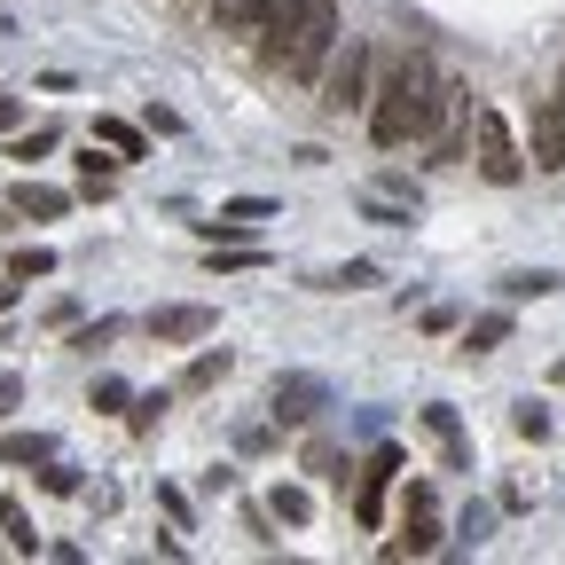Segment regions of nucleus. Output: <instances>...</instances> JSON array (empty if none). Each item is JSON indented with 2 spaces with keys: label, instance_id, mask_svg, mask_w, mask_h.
Instances as JSON below:
<instances>
[{
  "label": "nucleus",
  "instance_id": "nucleus-1",
  "mask_svg": "<svg viewBox=\"0 0 565 565\" xmlns=\"http://www.w3.org/2000/svg\"><path fill=\"white\" fill-rule=\"evenodd\" d=\"M448 87L456 79H440L433 71V55H393L385 71H377V87H370V141L377 150H408V141H433V126H440V110H448Z\"/></svg>",
  "mask_w": 565,
  "mask_h": 565
},
{
  "label": "nucleus",
  "instance_id": "nucleus-2",
  "mask_svg": "<svg viewBox=\"0 0 565 565\" xmlns=\"http://www.w3.org/2000/svg\"><path fill=\"white\" fill-rule=\"evenodd\" d=\"M338 55V0H282V9L267 17V63L282 71V79H322Z\"/></svg>",
  "mask_w": 565,
  "mask_h": 565
},
{
  "label": "nucleus",
  "instance_id": "nucleus-3",
  "mask_svg": "<svg viewBox=\"0 0 565 565\" xmlns=\"http://www.w3.org/2000/svg\"><path fill=\"white\" fill-rule=\"evenodd\" d=\"M471 166H479L494 189H511V181L526 173V150H519V134L503 126V110H487V103H479V118H471Z\"/></svg>",
  "mask_w": 565,
  "mask_h": 565
},
{
  "label": "nucleus",
  "instance_id": "nucleus-4",
  "mask_svg": "<svg viewBox=\"0 0 565 565\" xmlns=\"http://www.w3.org/2000/svg\"><path fill=\"white\" fill-rule=\"evenodd\" d=\"M330 408V385L315 377V370H282L275 385H267V416L275 424H315Z\"/></svg>",
  "mask_w": 565,
  "mask_h": 565
},
{
  "label": "nucleus",
  "instance_id": "nucleus-5",
  "mask_svg": "<svg viewBox=\"0 0 565 565\" xmlns=\"http://www.w3.org/2000/svg\"><path fill=\"white\" fill-rule=\"evenodd\" d=\"M322 87H330V95H322L330 110H370V87H377V79H370V47L345 40V55H330V71H322Z\"/></svg>",
  "mask_w": 565,
  "mask_h": 565
},
{
  "label": "nucleus",
  "instance_id": "nucleus-6",
  "mask_svg": "<svg viewBox=\"0 0 565 565\" xmlns=\"http://www.w3.org/2000/svg\"><path fill=\"white\" fill-rule=\"evenodd\" d=\"M141 330H150L158 345H196V338L221 330V315L196 307V299H181V307H150V322H141Z\"/></svg>",
  "mask_w": 565,
  "mask_h": 565
},
{
  "label": "nucleus",
  "instance_id": "nucleus-7",
  "mask_svg": "<svg viewBox=\"0 0 565 565\" xmlns=\"http://www.w3.org/2000/svg\"><path fill=\"white\" fill-rule=\"evenodd\" d=\"M471 87H448V110H440V126H433V166H456L463 150H471Z\"/></svg>",
  "mask_w": 565,
  "mask_h": 565
},
{
  "label": "nucleus",
  "instance_id": "nucleus-8",
  "mask_svg": "<svg viewBox=\"0 0 565 565\" xmlns=\"http://www.w3.org/2000/svg\"><path fill=\"white\" fill-rule=\"evenodd\" d=\"M393 471H401V448H377V456L362 463V479H353V519H362V526L385 519V487H393Z\"/></svg>",
  "mask_w": 565,
  "mask_h": 565
},
{
  "label": "nucleus",
  "instance_id": "nucleus-9",
  "mask_svg": "<svg viewBox=\"0 0 565 565\" xmlns=\"http://www.w3.org/2000/svg\"><path fill=\"white\" fill-rule=\"evenodd\" d=\"M534 173H565V95L534 103Z\"/></svg>",
  "mask_w": 565,
  "mask_h": 565
},
{
  "label": "nucleus",
  "instance_id": "nucleus-10",
  "mask_svg": "<svg viewBox=\"0 0 565 565\" xmlns=\"http://www.w3.org/2000/svg\"><path fill=\"white\" fill-rule=\"evenodd\" d=\"M416 424H424V440L440 448V463H448V471H471V440H463V424H456V408H448V401L416 408Z\"/></svg>",
  "mask_w": 565,
  "mask_h": 565
},
{
  "label": "nucleus",
  "instance_id": "nucleus-11",
  "mask_svg": "<svg viewBox=\"0 0 565 565\" xmlns=\"http://www.w3.org/2000/svg\"><path fill=\"white\" fill-rule=\"evenodd\" d=\"M440 550V519H433V503L424 511H401V534L385 542V557H433Z\"/></svg>",
  "mask_w": 565,
  "mask_h": 565
},
{
  "label": "nucleus",
  "instance_id": "nucleus-12",
  "mask_svg": "<svg viewBox=\"0 0 565 565\" xmlns=\"http://www.w3.org/2000/svg\"><path fill=\"white\" fill-rule=\"evenodd\" d=\"M228 370H236V353H228V345H204L196 362L181 370V385H173V393H212V385H221Z\"/></svg>",
  "mask_w": 565,
  "mask_h": 565
},
{
  "label": "nucleus",
  "instance_id": "nucleus-13",
  "mask_svg": "<svg viewBox=\"0 0 565 565\" xmlns=\"http://www.w3.org/2000/svg\"><path fill=\"white\" fill-rule=\"evenodd\" d=\"M110 189H118V158L103 150V141H87V158H79V196H95V204H103Z\"/></svg>",
  "mask_w": 565,
  "mask_h": 565
},
{
  "label": "nucleus",
  "instance_id": "nucleus-14",
  "mask_svg": "<svg viewBox=\"0 0 565 565\" xmlns=\"http://www.w3.org/2000/svg\"><path fill=\"white\" fill-rule=\"evenodd\" d=\"M267 519L307 526V519H315V494H307V487H291V479H275V487H267Z\"/></svg>",
  "mask_w": 565,
  "mask_h": 565
},
{
  "label": "nucleus",
  "instance_id": "nucleus-15",
  "mask_svg": "<svg viewBox=\"0 0 565 565\" xmlns=\"http://www.w3.org/2000/svg\"><path fill=\"white\" fill-rule=\"evenodd\" d=\"M275 9H282V0H212V17H221L228 32H267Z\"/></svg>",
  "mask_w": 565,
  "mask_h": 565
},
{
  "label": "nucleus",
  "instance_id": "nucleus-16",
  "mask_svg": "<svg viewBox=\"0 0 565 565\" xmlns=\"http://www.w3.org/2000/svg\"><path fill=\"white\" fill-rule=\"evenodd\" d=\"M9 204L24 212V221H55L71 196H63V189H47V181H17V189H9Z\"/></svg>",
  "mask_w": 565,
  "mask_h": 565
},
{
  "label": "nucleus",
  "instance_id": "nucleus-17",
  "mask_svg": "<svg viewBox=\"0 0 565 565\" xmlns=\"http://www.w3.org/2000/svg\"><path fill=\"white\" fill-rule=\"evenodd\" d=\"M0 534H9L17 557H40V534H32V511L17 503V494H0Z\"/></svg>",
  "mask_w": 565,
  "mask_h": 565
},
{
  "label": "nucleus",
  "instance_id": "nucleus-18",
  "mask_svg": "<svg viewBox=\"0 0 565 565\" xmlns=\"http://www.w3.org/2000/svg\"><path fill=\"white\" fill-rule=\"evenodd\" d=\"M47 456H63L55 433H9L0 440V463H47Z\"/></svg>",
  "mask_w": 565,
  "mask_h": 565
},
{
  "label": "nucleus",
  "instance_id": "nucleus-19",
  "mask_svg": "<svg viewBox=\"0 0 565 565\" xmlns=\"http://www.w3.org/2000/svg\"><path fill=\"white\" fill-rule=\"evenodd\" d=\"M370 282H377L370 259H345V267H322V275H315V291H370Z\"/></svg>",
  "mask_w": 565,
  "mask_h": 565
},
{
  "label": "nucleus",
  "instance_id": "nucleus-20",
  "mask_svg": "<svg viewBox=\"0 0 565 565\" xmlns=\"http://www.w3.org/2000/svg\"><path fill=\"white\" fill-rule=\"evenodd\" d=\"M299 463H307V471H322V479H345V448H338L330 433H315V440L299 448Z\"/></svg>",
  "mask_w": 565,
  "mask_h": 565
},
{
  "label": "nucleus",
  "instance_id": "nucleus-21",
  "mask_svg": "<svg viewBox=\"0 0 565 565\" xmlns=\"http://www.w3.org/2000/svg\"><path fill=\"white\" fill-rule=\"evenodd\" d=\"M95 141H103V150L126 166V158H141V134L126 126V118H95Z\"/></svg>",
  "mask_w": 565,
  "mask_h": 565
},
{
  "label": "nucleus",
  "instance_id": "nucleus-22",
  "mask_svg": "<svg viewBox=\"0 0 565 565\" xmlns=\"http://www.w3.org/2000/svg\"><path fill=\"white\" fill-rule=\"evenodd\" d=\"M565 275H550V267H519V275H503V299H542V291H557Z\"/></svg>",
  "mask_w": 565,
  "mask_h": 565
},
{
  "label": "nucleus",
  "instance_id": "nucleus-23",
  "mask_svg": "<svg viewBox=\"0 0 565 565\" xmlns=\"http://www.w3.org/2000/svg\"><path fill=\"white\" fill-rule=\"evenodd\" d=\"M9 275H17V282H40V275H55V252H47V244H17V252H9Z\"/></svg>",
  "mask_w": 565,
  "mask_h": 565
},
{
  "label": "nucleus",
  "instance_id": "nucleus-24",
  "mask_svg": "<svg viewBox=\"0 0 565 565\" xmlns=\"http://www.w3.org/2000/svg\"><path fill=\"white\" fill-rule=\"evenodd\" d=\"M503 338H511V315H479V322L463 330V353H494Z\"/></svg>",
  "mask_w": 565,
  "mask_h": 565
},
{
  "label": "nucleus",
  "instance_id": "nucleus-25",
  "mask_svg": "<svg viewBox=\"0 0 565 565\" xmlns=\"http://www.w3.org/2000/svg\"><path fill=\"white\" fill-rule=\"evenodd\" d=\"M173 408V393H134V408H126V424L134 433H158V416Z\"/></svg>",
  "mask_w": 565,
  "mask_h": 565
},
{
  "label": "nucleus",
  "instance_id": "nucleus-26",
  "mask_svg": "<svg viewBox=\"0 0 565 565\" xmlns=\"http://www.w3.org/2000/svg\"><path fill=\"white\" fill-rule=\"evenodd\" d=\"M87 401H95L103 416H126V408H134V385H126V377H95V393H87Z\"/></svg>",
  "mask_w": 565,
  "mask_h": 565
},
{
  "label": "nucleus",
  "instance_id": "nucleus-27",
  "mask_svg": "<svg viewBox=\"0 0 565 565\" xmlns=\"http://www.w3.org/2000/svg\"><path fill=\"white\" fill-rule=\"evenodd\" d=\"M40 487H47V494H79V463L47 456V463H40Z\"/></svg>",
  "mask_w": 565,
  "mask_h": 565
},
{
  "label": "nucleus",
  "instance_id": "nucleus-28",
  "mask_svg": "<svg viewBox=\"0 0 565 565\" xmlns=\"http://www.w3.org/2000/svg\"><path fill=\"white\" fill-rule=\"evenodd\" d=\"M118 330H126V322H118V315H103V322H79V330H71V345H79V353H95V345H110Z\"/></svg>",
  "mask_w": 565,
  "mask_h": 565
},
{
  "label": "nucleus",
  "instance_id": "nucleus-29",
  "mask_svg": "<svg viewBox=\"0 0 565 565\" xmlns=\"http://www.w3.org/2000/svg\"><path fill=\"white\" fill-rule=\"evenodd\" d=\"M47 150H55V126H32V134H17V141H9V158H24V166H32V158H47Z\"/></svg>",
  "mask_w": 565,
  "mask_h": 565
},
{
  "label": "nucleus",
  "instance_id": "nucleus-30",
  "mask_svg": "<svg viewBox=\"0 0 565 565\" xmlns=\"http://www.w3.org/2000/svg\"><path fill=\"white\" fill-rule=\"evenodd\" d=\"M221 212H228V221H244V228H259V221H275V204H267V196H228Z\"/></svg>",
  "mask_w": 565,
  "mask_h": 565
},
{
  "label": "nucleus",
  "instance_id": "nucleus-31",
  "mask_svg": "<svg viewBox=\"0 0 565 565\" xmlns=\"http://www.w3.org/2000/svg\"><path fill=\"white\" fill-rule=\"evenodd\" d=\"M24 408V377L17 370H0V416H17Z\"/></svg>",
  "mask_w": 565,
  "mask_h": 565
},
{
  "label": "nucleus",
  "instance_id": "nucleus-32",
  "mask_svg": "<svg viewBox=\"0 0 565 565\" xmlns=\"http://www.w3.org/2000/svg\"><path fill=\"white\" fill-rule=\"evenodd\" d=\"M236 448H244V456H259V448H275V424H244V433H236Z\"/></svg>",
  "mask_w": 565,
  "mask_h": 565
},
{
  "label": "nucleus",
  "instance_id": "nucleus-33",
  "mask_svg": "<svg viewBox=\"0 0 565 565\" xmlns=\"http://www.w3.org/2000/svg\"><path fill=\"white\" fill-rule=\"evenodd\" d=\"M519 433H526V440H542V433H550V408H534V401H526V408H519Z\"/></svg>",
  "mask_w": 565,
  "mask_h": 565
},
{
  "label": "nucleus",
  "instance_id": "nucleus-34",
  "mask_svg": "<svg viewBox=\"0 0 565 565\" xmlns=\"http://www.w3.org/2000/svg\"><path fill=\"white\" fill-rule=\"evenodd\" d=\"M0 126H24V103L17 95H0Z\"/></svg>",
  "mask_w": 565,
  "mask_h": 565
},
{
  "label": "nucleus",
  "instance_id": "nucleus-35",
  "mask_svg": "<svg viewBox=\"0 0 565 565\" xmlns=\"http://www.w3.org/2000/svg\"><path fill=\"white\" fill-rule=\"evenodd\" d=\"M9 307H17V275H9V282H0V315H9Z\"/></svg>",
  "mask_w": 565,
  "mask_h": 565
},
{
  "label": "nucleus",
  "instance_id": "nucleus-36",
  "mask_svg": "<svg viewBox=\"0 0 565 565\" xmlns=\"http://www.w3.org/2000/svg\"><path fill=\"white\" fill-rule=\"evenodd\" d=\"M550 385H565V362H557V370H550Z\"/></svg>",
  "mask_w": 565,
  "mask_h": 565
},
{
  "label": "nucleus",
  "instance_id": "nucleus-37",
  "mask_svg": "<svg viewBox=\"0 0 565 565\" xmlns=\"http://www.w3.org/2000/svg\"><path fill=\"white\" fill-rule=\"evenodd\" d=\"M557 95H565V71H557Z\"/></svg>",
  "mask_w": 565,
  "mask_h": 565
}]
</instances>
